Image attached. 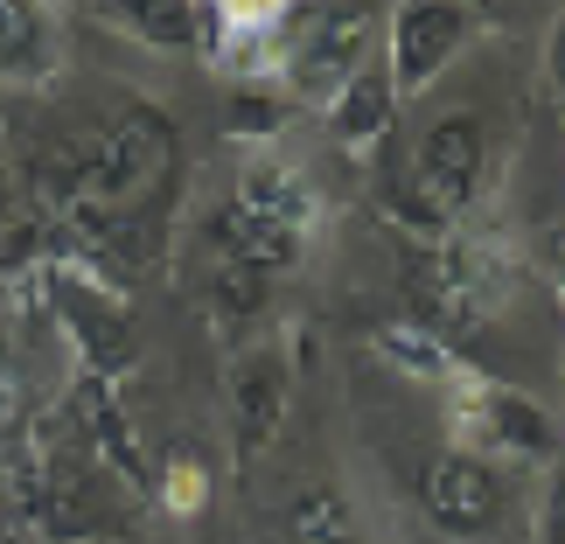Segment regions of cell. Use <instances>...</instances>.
<instances>
[{
	"label": "cell",
	"instance_id": "18",
	"mask_svg": "<svg viewBox=\"0 0 565 544\" xmlns=\"http://www.w3.org/2000/svg\"><path fill=\"white\" fill-rule=\"evenodd\" d=\"M545 92L565 105V8L552 14V29H545Z\"/></svg>",
	"mask_w": 565,
	"mask_h": 544
},
{
	"label": "cell",
	"instance_id": "8",
	"mask_svg": "<svg viewBox=\"0 0 565 544\" xmlns=\"http://www.w3.org/2000/svg\"><path fill=\"white\" fill-rule=\"evenodd\" d=\"M419 510H426V524L440 531V537H489L495 524H503V503H510V489H503V468H489L482 454H468V447H440V454H426L419 461Z\"/></svg>",
	"mask_w": 565,
	"mask_h": 544
},
{
	"label": "cell",
	"instance_id": "10",
	"mask_svg": "<svg viewBox=\"0 0 565 544\" xmlns=\"http://www.w3.org/2000/svg\"><path fill=\"white\" fill-rule=\"evenodd\" d=\"M63 77V0H0V84L50 92Z\"/></svg>",
	"mask_w": 565,
	"mask_h": 544
},
{
	"label": "cell",
	"instance_id": "1",
	"mask_svg": "<svg viewBox=\"0 0 565 544\" xmlns=\"http://www.w3.org/2000/svg\"><path fill=\"white\" fill-rule=\"evenodd\" d=\"M510 279H516V258L510 245H495L489 231H447L433 245L412 252L405 266V321H419L461 350L475 329H489V314L510 300Z\"/></svg>",
	"mask_w": 565,
	"mask_h": 544
},
{
	"label": "cell",
	"instance_id": "6",
	"mask_svg": "<svg viewBox=\"0 0 565 544\" xmlns=\"http://www.w3.org/2000/svg\"><path fill=\"white\" fill-rule=\"evenodd\" d=\"M371 42H377L371 0H315V8L294 21V35L279 42L273 77L287 84L294 98H335V84H350L363 63H371Z\"/></svg>",
	"mask_w": 565,
	"mask_h": 544
},
{
	"label": "cell",
	"instance_id": "9",
	"mask_svg": "<svg viewBox=\"0 0 565 544\" xmlns=\"http://www.w3.org/2000/svg\"><path fill=\"white\" fill-rule=\"evenodd\" d=\"M237 216L308 237L321 224V189H315V175L294 154H279V147H252V154L237 161Z\"/></svg>",
	"mask_w": 565,
	"mask_h": 544
},
{
	"label": "cell",
	"instance_id": "20",
	"mask_svg": "<svg viewBox=\"0 0 565 544\" xmlns=\"http://www.w3.org/2000/svg\"><path fill=\"white\" fill-rule=\"evenodd\" d=\"M0 154H8V113H0Z\"/></svg>",
	"mask_w": 565,
	"mask_h": 544
},
{
	"label": "cell",
	"instance_id": "7",
	"mask_svg": "<svg viewBox=\"0 0 565 544\" xmlns=\"http://www.w3.org/2000/svg\"><path fill=\"white\" fill-rule=\"evenodd\" d=\"M294 350L287 335H252L231 350V370H224V426H231V461L252 468L258 454L279 440L294 412Z\"/></svg>",
	"mask_w": 565,
	"mask_h": 544
},
{
	"label": "cell",
	"instance_id": "19",
	"mask_svg": "<svg viewBox=\"0 0 565 544\" xmlns=\"http://www.w3.org/2000/svg\"><path fill=\"white\" fill-rule=\"evenodd\" d=\"M558 300H565V237H558Z\"/></svg>",
	"mask_w": 565,
	"mask_h": 544
},
{
	"label": "cell",
	"instance_id": "14",
	"mask_svg": "<svg viewBox=\"0 0 565 544\" xmlns=\"http://www.w3.org/2000/svg\"><path fill=\"white\" fill-rule=\"evenodd\" d=\"M371 350L398 370V377H426V384H447V377H461V370H468L461 350H447L433 329H419V321H405V314L391 321V329L371 335Z\"/></svg>",
	"mask_w": 565,
	"mask_h": 544
},
{
	"label": "cell",
	"instance_id": "2",
	"mask_svg": "<svg viewBox=\"0 0 565 544\" xmlns=\"http://www.w3.org/2000/svg\"><path fill=\"white\" fill-rule=\"evenodd\" d=\"M440 405H447V447L482 454L489 468H545L565 447V426L545 398H531L524 384H503L475 363L440 384Z\"/></svg>",
	"mask_w": 565,
	"mask_h": 544
},
{
	"label": "cell",
	"instance_id": "5",
	"mask_svg": "<svg viewBox=\"0 0 565 544\" xmlns=\"http://www.w3.org/2000/svg\"><path fill=\"white\" fill-rule=\"evenodd\" d=\"M489 161H495V134L489 119L475 113V105H447V113H433L419 126V140H412V161H405V189L419 195V210L433 224H461L475 210V195L489 182Z\"/></svg>",
	"mask_w": 565,
	"mask_h": 544
},
{
	"label": "cell",
	"instance_id": "16",
	"mask_svg": "<svg viewBox=\"0 0 565 544\" xmlns=\"http://www.w3.org/2000/svg\"><path fill=\"white\" fill-rule=\"evenodd\" d=\"M154 495H161V503L175 510V516H195V510L210 503V474L195 468L189 454H168V461L154 468Z\"/></svg>",
	"mask_w": 565,
	"mask_h": 544
},
{
	"label": "cell",
	"instance_id": "4",
	"mask_svg": "<svg viewBox=\"0 0 565 544\" xmlns=\"http://www.w3.org/2000/svg\"><path fill=\"white\" fill-rule=\"evenodd\" d=\"M475 35H482L475 0H391V14L377 21V63L391 77V98H426L475 50Z\"/></svg>",
	"mask_w": 565,
	"mask_h": 544
},
{
	"label": "cell",
	"instance_id": "17",
	"mask_svg": "<svg viewBox=\"0 0 565 544\" xmlns=\"http://www.w3.org/2000/svg\"><path fill=\"white\" fill-rule=\"evenodd\" d=\"M537 544H565V447L537 468V516H531Z\"/></svg>",
	"mask_w": 565,
	"mask_h": 544
},
{
	"label": "cell",
	"instance_id": "3",
	"mask_svg": "<svg viewBox=\"0 0 565 544\" xmlns=\"http://www.w3.org/2000/svg\"><path fill=\"white\" fill-rule=\"evenodd\" d=\"M42 300H50V321L71 350L77 377H98V384H119L140 356V329H134V300L126 287H113L105 273L77 266V258L50 252L42 258Z\"/></svg>",
	"mask_w": 565,
	"mask_h": 544
},
{
	"label": "cell",
	"instance_id": "11",
	"mask_svg": "<svg viewBox=\"0 0 565 544\" xmlns=\"http://www.w3.org/2000/svg\"><path fill=\"white\" fill-rule=\"evenodd\" d=\"M405 105L391 98V77H384V63L371 56L350 84H335V98H329V140L342 147L350 161H371L377 147L391 140V126H398Z\"/></svg>",
	"mask_w": 565,
	"mask_h": 544
},
{
	"label": "cell",
	"instance_id": "12",
	"mask_svg": "<svg viewBox=\"0 0 565 544\" xmlns=\"http://www.w3.org/2000/svg\"><path fill=\"white\" fill-rule=\"evenodd\" d=\"M98 14L161 56H210V35H216L203 0H98Z\"/></svg>",
	"mask_w": 565,
	"mask_h": 544
},
{
	"label": "cell",
	"instance_id": "13",
	"mask_svg": "<svg viewBox=\"0 0 565 544\" xmlns=\"http://www.w3.org/2000/svg\"><path fill=\"white\" fill-rule=\"evenodd\" d=\"M300 119V98L287 92L279 77H252V84H237L231 105H224V140L237 147H279V134Z\"/></svg>",
	"mask_w": 565,
	"mask_h": 544
},
{
	"label": "cell",
	"instance_id": "15",
	"mask_svg": "<svg viewBox=\"0 0 565 544\" xmlns=\"http://www.w3.org/2000/svg\"><path fill=\"white\" fill-rule=\"evenodd\" d=\"M287 537L294 544H371L335 489H300L287 503Z\"/></svg>",
	"mask_w": 565,
	"mask_h": 544
}]
</instances>
